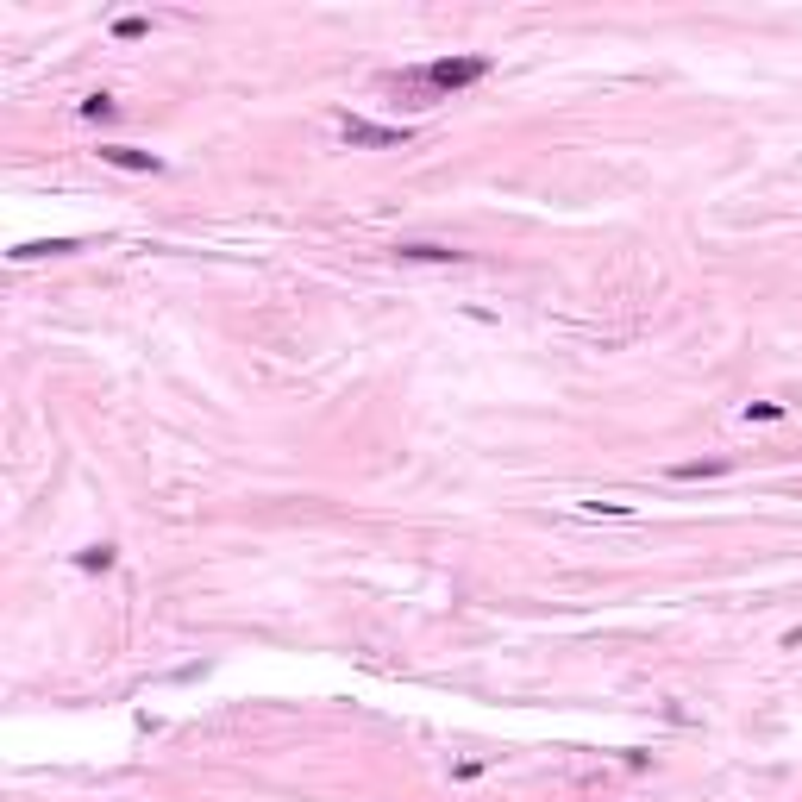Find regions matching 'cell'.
<instances>
[{
	"label": "cell",
	"instance_id": "6da1fadb",
	"mask_svg": "<svg viewBox=\"0 0 802 802\" xmlns=\"http://www.w3.org/2000/svg\"><path fill=\"white\" fill-rule=\"evenodd\" d=\"M489 76V57H433L427 69H420V82H427L433 94H458L470 82H483Z\"/></svg>",
	"mask_w": 802,
	"mask_h": 802
},
{
	"label": "cell",
	"instance_id": "7a4b0ae2",
	"mask_svg": "<svg viewBox=\"0 0 802 802\" xmlns=\"http://www.w3.org/2000/svg\"><path fill=\"white\" fill-rule=\"evenodd\" d=\"M339 138H345V145H358V151H401L414 132H408V126H376V120L345 113V120H339Z\"/></svg>",
	"mask_w": 802,
	"mask_h": 802
},
{
	"label": "cell",
	"instance_id": "3957f363",
	"mask_svg": "<svg viewBox=\"0 0 802 802\" xmlns=\"http://www.w3.org/2000/svg\"><path fill=\"white\" fill-rule=\"evenodd\" d=\"M101 163H113V170H145V176H157V170H163V157L132 151V145H101Z\"/></svg>",
	"mask_w": 802,
	"mask_h": 802
},
{
	"label": "cell",
	"instance_id": "277c9868",
	"mask_svg": "<svg viewBox=\"0 0 802 802\" xmlns=\"http://www.w3.org/2000/svg\"><path fill=\"white\" fill-rule=\"evenodd\" d=\"M395 257H408V264H458L464 251H452V245H395Z\"/></svg>",
	"mask_w": 802,
	"mask_h": 802
},
{
	"label": "cell",
	"instance_id": "5b68a950",
	"mask_svg": "<svg viewBox=\"0 0 802 802\" xmlns=\"http://www.w3.org/2000/svg\"><path fill=\"white\" fill-rule=\"evenodd\" d=\"M69 251H76V239H32V245H13L7 257L26 264V257H69Z\"/></svg>",
	"mask_w": 802,
	"mask_h": 802
},
{
	"label": "cell",
	"instance_id": "8992f818",
	"mask_svg": "<svg viewBox=\"0 0 802 802\" xmlns=\"http://www.w3.org/2000/svg\"><path fill=\"white\" fill-rule=\"evenodd\" d=\"M76 564L82 571H113V546H88V552H76Z\"/></svg>",
	"mask_w": 802,
	"mask_h": 802
},
{
	"label": "cell",
	"instance_id": "52a82bcc",
	"mask_svg": "<svg viewBox=\"0 0 802 802\" xmlns=\"http://www.w3.org/2000/svg\"><path fill=\"white\" fill-rule=\"evenodd\" d=\"M113 113H120V107H113L107 94H88V101H82V120H113Z\"/></svg>",
	"mask_w": 802,
	"mask_h": 802
},
{
	"label": "cell",
	"instance_id": "ba28073f",
	"mask_svg": "<svg viewBox=\"0 0 802 802\" xmlns=\"http://www.w3.org/2000/svg\"><path fill=\"white\" fill-rule=\"evenodd\" d=\"M721 458H709V464H671V477H721Z\"/></svg>",
	"mask_w": 802,
	"mask_h": 802
},
{
	"label": "cell",
	"instance_id": "9c48e42d",
	"mask_svg": "<svg viewBox=\"0 0 802 802\" xmlns=\"http://www.w3.org/2000/svg\"><path fill=\"white\" fill-rule=\"evenodd\" d=\"M145 32H151V19H138V13H126L120 26H113V38H126V44H132V38H145Z\"/></svg>",
	"mask_w": 802,
	"mask_h": 802
},
{
	"label": "cell",
	"instance_id": "30bf717a",
	"mask_svg": "<svg viewBox=\"0 0 802 802\" xmlns=\"http://www.w3.org/2000/svg\"><path fill=\"white\" fill-rule=\"evenodd\" d=\"M777 414H784V401H752L746 408V420H777Z\"/></svg>",
	"mask_w": 802,
	"mask_h": 802
}]
</instances>
